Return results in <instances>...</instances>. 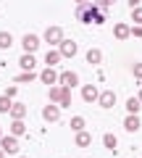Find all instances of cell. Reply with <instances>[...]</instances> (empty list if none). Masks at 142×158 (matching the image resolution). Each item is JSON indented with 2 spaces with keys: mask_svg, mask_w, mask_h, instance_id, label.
Segmentation results:
<instances>
[{
  "mask_svg": "<svg viewBox=\"0 0 142 158\" xmlns=\"http://www.w3.org/2000/svg\"><path fill=\"white\" fill-rule=\"evenodd\" d=\"M21 48H24V53H34L37 48H40V37H37V34H24L21 37Z\"/></svg>",
  "mask_w": 142,
  "mask_h": 158,
  "instance_id": "10",
  "label": "cell"
},
{
  "mask_svg": "<svg viewBox=\"0 0 142 158\" xmlns=\"http://www.w3.org/2000/svg\"><path fill=\"white\" fill-rule=\"evenodd\" d=\"M140 108H142V100H140L137 95L126 100V113H140Z\"/></svg>",
  "mask_w": 142,
  "mask_h": 158,
  "instance_id": "23",
  "label": "cell"
},
{
  "mask_svg": "<svg viewBox=\"0 0 142 158\" xmlns=\"http://www.w3.org/2000/svg\"><path fill=\"white\" fill-rule=\"evenodd\" d=\"M11 106H13V98H8L6 92L0 95V113H11Z\"/></svg>",
  "mask_w": 142,
  "mask_h": 158,
  "instance_id": "25",
  "label": "cell"
},
{
  "mask_svg": "<svg viewBox=\"0 0 142 158\" xmlns=\"http://www.w3.org/2000/svg\"><path fill=\"white\" fill-rule=\"evenodd\" d=\"M132 37H142V24H132Z\"/></svg>",
  "mask_w": 142,
  "mask_h": 158,
  "instance_id": "28",
  "label": "cell"
},
{
  "mask_svg": "<svg viewBox=\"0 0 142 158\" xmlns=\"http://www.w3.org/2000/svg\"><path fill=\"white\" fill-rule=\"evenodd\" d=\"M58 50H61V56H63V58H74V56H76V50H79V45H76L74 40H63L61 45H58Z\"/></svg>",
  "mask_w": 142,
  "mask_h": 158,
  "instance_id": "9",
  "label": "cell"
},
{
  "mask_svg": "<svg viewBox=\"0 0 142 158\" xmlns=\"http://www.w3.org/2000/svg\"><path fill=\"white\" fill-rule=\"evenodd\" d=\"M84 124H87V121H84V116H71V121H68V127H71V132H74V135L84 129Z\"/></svg>",
  "mask_w": 142,
  "mask_h": 158,
  "instance_id": "22",
  "label": "cell"
},
{
  "mask_svg": "<svg viewBox=\"0 0 142 158\" xmlns=\"http://www.w3.org/2000/svg\"><path fill=\"white\" fill-rule=\"evenodd\" d=\"M58 77H61V74H58L53 66H45V69L40 71V82H42V85H47V87L58 85Z\"/></svg>",
  "mask_w": 142,
  "mask_h": 158,
  "instance_id": "6",
  "label": "cell"
},
{
  "mask_svg": "<svg viewBox=\"0 0 142 158\" xmlns=\"http://www.w3.org/2000/svg\"><path fill=\"white\" fill-rule=\"evenodd\" d=\"M103 145H105V150L116 153V150H119V137L111 135V132H105V135H103Z\"/></svg>",
  "mask_w": 142,
  "mask_h": 158,
  "instance_id": "15",
  "label": "cell"
},
{
  "mask_svg": "<svg viewBox=\"0 0 142 158\" xmlns=\"http://www.w3.org/2000/svg\"><path fill=\"white\" fill-rule=\"evenodd\" d=\"M0 140H3V127H0Z\"/></svg>",
  "mask_w": 142,
  "mask_h": 158,
  "instance_id": "34",
  "label": "cell"
},
{
  "mask_svg": "<svg viewBox=\"0 0 142 158\" xmlns=\"http://www.w3.org/2000/svg\"><path fill=\"white\" fill-rule=\"evenodd\" d=\"M0 150L3 153H8V156H16L18 153V137L16 135H3V140H0Z\"/></svg>",
  "mask_w": 142,
  "mask_h": 158,
  "instance_id": "4",
  "label": "cell"
},
{
  "mask_svg": "<svg viewBox=\"0 0 142 158\" xmlns=\"http://www.w3.org/2000/svg\"><path fill=\"white\" fill-rule=\"evenodd\" d=\"M58 85H63V87H76L79 85V74L76 71H61V77H58Z\"/></svg>",
  "mask_w": 142,
  "mask_h": 158,
  "instance_id": "7",
  "label": "cell"
},
{
  "mask_svg": "<svg viewBox=\"0 0 142 158\" xmlns=\"http://www.w3.org/2000/svg\"><path fill=\"white\" fill-rule=\"evenodd\" d=\"M42 40H45L50 48H58L66 37H63V29H61V27H47V29H45V34H42Z\"/></svg>",
  "mask_w": 142,
  "mask_h": 158,
  "instance_id": "3",
  "label": "cell"
},
{
  "mask_svg": "<svg viewBox=\"0 0 142 158\" xmlns=\"http://www.w3.org/2000/svg\"><path fill=\"white\" fill-rule=\"evenodd\" d=\"M140 3H142V0H129V8H137Z\"/></svg>",
  "mask_w": 142,
  "mask_h": 158,
  "instance_id": "31",
  "label": "cell"
},
{
  "mask_svg": "<svg viewBox=\"0 0 142 158\" xmlns=\"http://www.w3.org/2000/svg\"><path fill=\"white\" fill-rule=\"evenodd\" d=\"M84 58H87V63H92V66H97V63L103 61V53H100V48H90Z\"/></svg>",
  "mask_w": 142,
  "mask_h": 158,
  "instance_id": "20",
  "label": "cell"
},
{
  "mask_svg": "<svg viewBox=\"0 0 142 158\" xmlns=\"http://www.w3.org/2000/svg\"><path fill=\"white\" fill-rule=\"evenodd\" d=\"M74 3H76V6H82V3H90V0H74Z\"/></svg>",
  "mask_w": 142,
  "mask_h": 158,
  "instance_id": "32",
  "label": "cell"
},
{
  "mask_svg": "<svg viewBox=\"0 0 142 158\" xmlns=\"http://www.w3.org/2000/svg\"><path fill=\"white\" fill-rule=\"evenodd\" d=\"M18 158H29V156H18Z\"/></svg>",
  "mask_w": 142,
  "mask_h": 158,
  "instance_id": "36",
  "label": "cell"
},
{
  "mask_svg": "<svg viewBox=\"0 0 142 158\" xmlns=\"http://www.w3.org/2000/svg\"><path fill=\"white\" fill-rule=\"evenodd\" d=\"M26 111H29V108L24 106V103H16V100H13L11 113H8V116H11V118H24V116H26Z\"/></svg>",
  "mask_w": 142,
  "mask_h": 158,
  "instance_id": "19",
  "label": "cell"
},
{
  "mask_svg": "<svg viewBox=\"0 0 142 158\" xmlns=\"http://www.w3.org/2000/svg\"><path fill=\"white\" fill-rule=\"evenodd\" d=\"M113 37H116V40H126V37H132V27H129V24H124V21L113 24Z\"/></svg>",
  "mask_w": 142,
  "mask_h": 158,
  "instance_id": "12",
  "label": "cell"
},
{
  "mask_svg": "<svg viewBox=\"0 0 142 158\" xmlns=\"http://www.w3.org/2000/svg\"><path fill=\"white\" fill-rule=\"evenodd\" d=\"M113 3H116V0H100V6H103V8H111Z\"/></svg>",
  "mask_w": 142,
  "mask_h": 158,
  "instance_id": "30",
  "label": "cell"
},
{
  "mask_svg": "<svg viewBox=\"0 0 142 158\" xmlns=\"http://www.w3.org/2000/svg\"><path fill=\"white\" fill-rule=\"evenodd\" d=\"M140 116H137V113H129V116L124 118V129L126 132H132V135H134V132H140Z\"/></svg>",
  "mask_w": 142,
  "mask_h": 158,
  "instance_id": "13",
  "label": "cell"
},
{
  "mask_svg": "<svg viewBox=\"0 0 142 158\" xmlns=\"http://www.w3.org/2000/svg\"><path fill=\"white\" fill-rule=\"evenodd\" d=\"M137 98H140V100H142V90H140V92H137Z\"/></svg>",
  "mask_w": 142,
  "mask_h": 158,
  "instance_id": "33",
  "label": "cell"
},
{
  "mask_svg": "<svg viewBox=\"0 0 142 158\" xmlns=\"http://www.w3.org/2000/svg\"><path fill=\"white\" fill-rule=\"evenodd\" d=\"M132 74H134V79H142V61H134V66H132Z\"/></svg>",
  "mask_w": 142,
  "mask_h": 158,
  "instance_id": "27",
  "label": "cell"
},
{
  "mask_svg": "<svg viewBox=\"0 0 142 158\" xmlns=\"http://www.w3.org/2000/svg\"><path fill=\"white\" fill-rule=\"evenodd\" d=\"M16 92H18L16 85H8V87H6V95H8V98H16Z\"/></svg>",
  "mask_w": 142,
  "mask_h": 158,
  "instance_id": "29",
  "label": "cell"
},
{
  "mask_svg": "<svg viewBox=\"0 0 142 158\" xmlns=\"http://www.w3.org/2000/svg\"><path fill=\"white\" fill-rule=\"evenodd\" d=\"M132 21H134V24H142V6L132 8Z\"/></svg>",
  "mask_w": 142,
  "mask_h": 158,
  "instance_id": "26",
  "label": "cell"
},
{
  "mask_svg": "<svg viewBox=\"0 0 142 158\" xmlns=\"http://www.w3.org/2000/svg\"><path fill=\"white\" fill-rule=\"evenodd\" d=\"M47 100L58 103L61 108H66V106H71V90L63 87V85H53L50 90H47Z\"/></svg>",
  "mask_w": 142,
  "mask_h": 158,
  "instance_id": "2",
  "label": "cell"
},
{
  "mask_svg": "<svg viewBox=\"0 0 142 158\" xmlns=\"http://www.w3.org/2000/svg\"><path fill=\"white\" fill-rule=\"evenodd\" d=\"M74 142H76V148H90L92 145V135L90 132H76V137H74Z\"/></svg>",
  "mask_w": 142,
  "mask_h": 158,
  "instance_id": "17",
  "label": "cell"
},
{
  "mask_svg": "<svg viewBox=\"0 0 142 158\" xmlns=\"http://www.w3.org/2000/svg\"><path fill=\"white\" fill-rule=\"evenodd\" d=\"M97 98H100V90L95 85H82V100L84 103H97Z\"/></svg>",
  "mask_w": 142,
  "mask_h": 158,
  "instance_id": "8",
  "label": "cell"
},
{
  "mask_svg": "<svg viewBox=\"0 0 142 158\" xmlns=\"http://www.w3.org/2000/svg\"><path fill=\"white\" fill-rule=\"evenodd\" d=\"M11 135H16V137H21V135H26V124H24V118H13L11 121Z\"/></svg>",
  "mask_w": 142,
  "mask_h": 158,
  "instance_id": "18",
  "label": "cell"
},
{
  "mask_svg": "<svg viewBox=\"0 0 142 158\" xmlns=\"http://www.w3.org/2000/svg\"><path fill=\"white\" fill-rule=\"evenodd\" d=\"M3 156H6V153H3V150H0V158H3Z\"/></svg>",
  "mask_w": 142,
  "mask_h": 158,
  "instance_id": "35",
  "label": "cell"
},
{
  "mask_svg": "<svg viewBox=\"0 0 142 158\" xmlns=\"http://www.w3.org/2000/svg\"><path fill=\"white\" fill-rule=\"evenodd\" d=\"M34 79H40V74H37V71H21L16 77V85H26V82H34Z\"/></svg>",
  "mask_w": 142,
  "mask_h": 158,
  "instance_id": "21",
  "label": "cell"
},
{
  "mask_svg": "<svg viewBox=\"0 0 142 158\" xmlns=\"http://www.w3.org/2000/svg\"><path fill=\"white\" fill-rule=\"evenodd\" d=\"M42 118H45V121H58V118H61V106L47 100V106H42Z\"/></svg>",
  "mask_w": 142,
  "mask_h": 158,
  "instance_id": "5",
  "label": "cell"
},
{
  "mask_svg": "<svg viewBox=\"0 0 142 158\" xmlns=\"http://www.w3.org/2000/svg\"><path fill=\"white\" fill-rule=\"evenodd\" d=\"M13 45V34L11 32H0V50H8Z\"/></svg>",
  "mask_w": 142,
  "mask_h": 158,
  "instance_id": "24",
  "label": "cell"
},
{
  "mask_svg": "<svg viewBox=\"0 0 142 158\" xmlns=\"http://www.w3.org/2000/svg\"><path fill=\"white\" fill-rule=\"evenodd\" d=\"M61 50L58 48H50V50L45 53V66H55V63H61Z\"/></svg>",
  "mask_w": 142,
  "mask_h": 158,
  "instance_id": "16",
  "label": "cell"
},
{
  "mask_svg": "<svg viewBox=\"0 0 142 158\" xmlns=\"http://www.w3.org/2000/svg\"><path fill=\"white\" fill-rule=\"evenodd\" d=\"M76 19H79L82 24H105V8L100 6V3H82V6H76Z\"/></svg>",
  "mask_w": 142,
  "mask_h": 158,
  "instance_id": "1",
  "label": "cell"
},
{
  "mask_svg": "<svg viewBox=\"0 0 142 158\" xmlns=\"http://www.w3.org/2000/svg\"><path fill=\"white\" fill-rule=\"evenodd\" d=\"M18 66H21L24 71H34V66H37V61H34V53H21V58H18Z\"/></svg>",
  "mask_w": 142,
  "mask_h": 158,
  "instance_id": "14",
  "label": "cell"
},
{
  "mask_svg": "<svg viewBox=\"0 0 142 158\" xmlns=\"http://www.w3.org/2000/svg\"><path fill=\"white\" fill-rule=\"evenodd\" d=\"M97 106L100 108H113L116 106V92L113 90H103L100 98H97Z\"/></svg>",
  "mask_w": 142,
  "mask_h": 158,
  "instance_id": "11",
  "label": "cell"
}]
</instances>
